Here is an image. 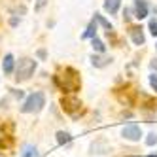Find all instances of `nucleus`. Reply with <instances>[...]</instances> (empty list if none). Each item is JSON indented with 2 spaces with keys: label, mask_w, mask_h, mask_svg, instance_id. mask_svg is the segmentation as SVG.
<instances>
[{
  "label": "nucleus",
  "mask_w": 157,
  "mask_h": 157,
  "mask_svg": "<svg viewBox=\"0 0 157 157\" xmlns=\"http://www.w3.org/2000/svg\"><path fill=\"white\" fill-rule=\"evenodd\" d=\"M13 95H15V97H19V98H21V97H23V91H13Z\"/></svg>",
  "instance_id": "obj_23"
},
{
  "label": "nucleus",
  "mask_w": 157,
  "mask_h": 157,
  "mask_svg": "<svg viewBox=\"0 0 157 157\" xmlns=\"http://www.w3.org/2000/svg\"><path fill=\"white\" fill-rule=\"evenodd\" d=\"M44 6H46V0H38V4H36V12H40Z\"/></svg>",
  "instance_id": "obj_20"
},
{
  "label": "nucleus",
  "mask_w": 157,
  "mask_h": 157,
  "mask_svg": "<svg viewBox=\"0 0 157 157\" xmlns=\"http://www.w3.org/2000/svg\"><path fill=\"white\" fill-rule=\"evenodd\" d=\"M106 151H108V148L102 146V142H95L91 146V153H106Z\"/></svg>",
  "instance_id": "obj_15"
},
{
  "label": "nucleus",
  "mask_w": 157,
  "mask_h": 157,
  "mask_svg": "<svg viewBox=\"0 0 157 157\" xmlns=\"http://www.w3.org/2000/svg\"><path fill=\"white\" fill-rule=\"evenodd\" d=\"M146 144H148V146L157 144V132H150V134H148V138H146Z\"/></svg>",
  "instance_id": "obj_17"
},
{
  "label": "nucleus",
  "mask_w": 157,
  "mask_h": 157,
  "mask_svg": "<svg viewBox=\"0 0 157 157\" xmlns=\"http://www.w3.org/2000/svg\"><path fill=\"white\" fill-rule=\"evenodd\" d=\"M134 17L136 19L148 17V2L146 0H134Z\"/></svg>",
  "instance_id": "obj_7"
},
{
  "label": "nucleus",
  "mask_w": 157,
  "mask_h": 157,
  "mask_svg": "<svg viewBox=\"0 0 157 157\" xmlns=\"http://www.w3.org/2000/svg\"><path fill=\"white\" fill-rule=\"evenodd\" d=\"M91 44H93V49L97 51V53H104V49H106V46H104V44L102 42H100L97 36L95 38H91Z\"/></svg>",
  "instance_id": "obj_13"
},
{
  "label": "nucleus",
  "mask_w": 157,
  "mask_h": 157,
  "mask_svg": "<svg viewBox=\"0 0 157 157\" xmlns=\"http://www.w3.org/2000/svg\"><path fill=\"white\" fill-rule=\"evenodd\" d=\"M57 142L59 144H70L72 142V134L66 132V131H59L57 132Z\"/></svg>",
  "instance_id": "obj_11"
},
{
  "label": "nucleus",
  "mask_w": 157,
  "mask_h": 157,
  "mask_svg": "<svg viewBox=\"0 0 157 157\" xmlns=\"http://www.w3.org/2000/svg\"><path fill=\"white\" fill-rule=\"evenodd\" d=\"M21 157H38L36 146H25L23 151H21Z\"/></svg>",
  "instance_id": "obj_12"
},
{
  "label": "nucleus",
  "mask_w": 157,
  "mask_h": 157,
  "mask_svg": "<svg viewBox=\"0 0 157 157\" xmlns=\"http://www.w3.org/2000/svg\"><path fill=\"white\" fill-rule=\"evenodd\" d=\"M38 57H40V59H46V51L40 49V51H38Z\"/></svg>",
  "instance_id": "obj_22"
},
{
  "label": "nucleus",
  "mask_w": 157,
  "mask_h": 157,
  "mask_svg": "<svg viewBox=\"0 0 157 157\" xmlns=\"http://www.w3.org/2000/svg\"><path fill=\"white\" fill-rule=\"evenodd\" d=\"M13 66H15V61H13V55L12 53H8L6 57H4V61H2V70H4V74H12L13 72Z\"/></svg>",
  "instance_id": "obj_9"
},
{
  "label": "nucleus",
  "mask_w": 157,
  "mask_h": 157,
  "mask_svg": "<svg viewBox=\"0 0 157 157\" xmlns=\"http://www.w3.org/2000/svg\"><path fill=\"white\" fill-rule=\"evenodd\" d=\"M95 21H97V23H100L106 30H112V23H108V21H106L102 15H97V13H95Z\"/></svg>",
  "instance_id": "obj_16"
},
{
  "label": "nucleus",
  "mask_w": 157,
  "mask_h": 157,
  "mask_svg": "<svg viewBox=\"0 0 157 157\" xmlns=\"http://www.w3.org/2000/svg\"><path fill=\"white\" fill-rule=\"evenodd\" d=\"M150 85H151V89L157 93V74H151L150 76Z\"/></svg>",
  "instance_id": "obj_19"
},
{
  "label": "nucleus",
  "mask_w": 157,
  "mask_h": 157,
  "mask_svg": "<svg viewBox=\"0 0 157 157\" xmlns=\"http://www.w3.org/2000/svg\"><path fill=\"white\" fill-rule=\"evenodd\" d=\"M57 83L61 85L63 91L66 93H76L82 85V80H80V74H78L74 68H64V74L63 76H57L55 78Z\"/></svg>",
  "instance_id": "obj_1"
},
{
  "label": "nucleus",
  "mask_w": 157,
  "mask_h": 157,
  "mask_svg": "<svg viewBox=\"0 0 157 157\" xmlns=\"http://www.w3.org/2000/svg\"><path fill=\"white\" fill-rule=\"evenodd\" d=\"M91 63H93V66H97V68H104V66H108L112 63V57H104L102 53L91 55Z\"/></svg>",
  "instance_id": "obj_8"
},
{
  "label": "nucleus",
  "mask_w": 157,
  "mask_h": 157,
  "mask_svg": "<svg viewBox=\"0 0 157 157\" xmlns=\"http://www.w3.org/2000/svg\"><path fill=\"white\" fill-rule=\"evenodd\" d=\"M129 36H131V40H132L134 46H144L146 38H144V32H142L140 27H131L129 29Z\"/></svg>",
  "instance_id": "obj_6"
},
{
  "label": "nucleus",
  "mask_w": 157,
  "mask_h": 157,
  "mask_svg": "<svg viewBox=\"0 0 157 157\" xmlns=\"http://www.w3.org/2000/svg\"><path fill=\"white\" fill-rule=\"evenodd\" d=\"M150 157H157V153H155V155H150Z\"/></svg>",
  "instance_id": "obj_24"
},
{
  "label": "nucleus",
  "mask_w": 157,
  "mask_h": 157,
  "mask_svg": "<svg viewBox=\"0 0 157 157\" xmlns=\"http://www.w3.org/2000/svg\"><path fill=\"white\" fill-rule=\"evenodd\" d=\"M34 70H36V61L34 59H29V57L19 59L17 68H15V80L17 82H27L29 78L34 74Z\"/></svg>",
  "instance_id": "obj_3"
},
{
  "label": "nucleus",
  "mask_w": 157,
  "mask_h": 157,
  "mask_svg": "<svg viewBox=\"0 0 157 157\" xmlns=\"http://www.w3.org/2000/svg\"><path fill=\"white\" fill-rule=\"evenodd\" d=\"M61 104H63V110L66 112V114H70L72 117L78 116V110H80L82 102H80V98L74 97V95H66L61 98Z\"/></svg>",
  "instance_id": "obj_4"
},
{
  "label": "nucleus",
  "mask_w": 157,
  "mask_h": 157,
  "mask_svg": "<svg viewBox=\"0 0 157 157\" xmlns=\"http://www.w3.org/2000/svg\"><path fill=\"white\" fill-rule=\"evenodd\" d=\"M119 6H121V0H104V10L108 13H117V10H119Z\"/></svg>",
  "instance_id": "obj_10"
},
{
  "label": "nucleus",
  "mask_w": 157,
  "mask_h": 157,
  "mask_svg": "<svg viewBox=\"0 0 157 157\" xmlns=\"http://www.w3.org/2000/svg\"><path fill=\"white\" fill-rule=\"evenodd\" d=\"M44 106H46V95L42 91H34L32 95H29L25 98L23 106H21V112H23V114H36Z\"/></svg>",
  "instance_id": "obj_2"
},
{
  "label": "nucleus",
  "mask_w": 157,
  "mask_h": 157,
  "mask_svg": "<svg viewBox=\"0 0 157 157\" xmlns=\"http://www.w3.org/2000/svg\"><path fill=\"white\" fill-rule=\"evenodd\" d=\"M150 32L153 36H157V21L155 19H150Z\"/></svg>",
  "instance_id": "obj_18"
},
{
  "label": "nucleus",
  "mask_w": 157,
  "mask_h": 157,
  "mask_svg": "<svg viewBox=\"0 0 157 157\" xmlns=\"http://www.w3.org/2000/svg\"><path fill=\"white\" fill-rule=\"evenodd\" d=\"M123 13H125V19H127V21L131 19V10H129V8H125V12H123Z\"/></svg>",
  "instance_id": "obj_21"
},
{
  "label": "nucleus",
  "mask_w": 157,
  "mask_h": 157,
  "mask_svg": "<svg viewBox=\"0 0 157 157\" xmlns=\"http://www.w3.org/2000/svg\"><path fill=\"white\" fill-rule=\"evenodd\" d=\"M95 34H97V21H93V23L87 27V30L83 32V38H95Z\"/></svg>",
  "instance_id": "obj_14"
},
{
  "label": "nucleus",
  "mask_w": 157,
  "mask_h": 157,
  "mask_svg": "<svg viewBox=\"0 0 157 157\" xmlns=\"http://www.w3.org/2000/svg\"><path fill=\"white\" fill-rule=\"evenodd\" d=\"M121 136L129 140V142H138L142 138V129L140 125H136V123H129V125H125L121 129Z\"/></svg>",
  "instance_id": "obj_5"
}]
</instances>
